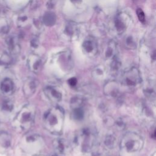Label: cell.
I'll use <instances>...</instances> for the list:
<instances>
[{
    "label": "cell",
    "mask_w": 156,
    "mask_h": 156,
    "mask_svg": "<svg viewBox=\"0 0 156 156\" xmlns=\"http://www.w3.org/2000/svg\"><path fill=\"white\" fill-rule=\"evenodd\" d=\"M54 147L56 151L58 153H63L65 150V143L63 141L61 140H58L54 141Z\"/></svg>",
    "instance_id": "20"
},
{
    "label": "cell",
    "mask_w": 156,
    "mask_h": 156,
    "mask_svg": "<svg viewBox=\"0 0 156 156\" xmlns=\"http://www.w3.org/2000/svg\"><path fill=\"white\" fill-rule=\"evenodd\" d=\"M83 52L89 57L94 56L98 51V46L95 40L92 37L87 38L82 44Z\"/></svg>",
    "instance_id": "6"
},
{
    "label": "cell",
    "mask_w": 156,
    "mask_h": 156,
    "mask_svg": "<svg viewBox=\"0 0 156 156\" xmlns=\"http://www.w3.org/2000/svg\"><path fill=\"white\" fill-rule=\"evenodd\" d=\"M92 75L96 79H103L105 75V68L102 65L96 66L92 71Z\"/></svg>",
    "instance_id": "13"
},
{
    "label": "cell",
    "mask_w": 156,
    "mask_h": 156,
    "mask_svg": "<svg viewBox=\"0 0 156 156\" xmlns=\"http://www.w3.org/2000/svg\"><path fill=\"white\" fill-rule=\"evenodd\" d=\"M35 110L32 105H26L16 114L14 118V126L21 130H27L32 126L35 119Z\"/></svg>",
    "instance_id": "2"
},
{
    "label": "cell",
    "mask_w": 156,
    "mask_h": 156,
    "mask_svg": "<svg viewBox=\"0 0 156 156\" xmlns=\"http://www.w3.org/2000/svg\"><path fill=\"white\" fill-rule=\"evenodd\" d=\"M122 81L123 84L128 87H135L139 85L141 82L139 70L135 67L127 69L122 75Z\"/></svg>",
    "instance_id": "4"
},
{
    "label": "cell",
    "mask_w": 156,
    "mask_h": 156,
    "mask_svg": "<svg viewBox=\"0 0 156 156\" xmlns=\"http://www.w3.org/2000/svg\"><path fill=\"white\" fill-rule=\"evenodd\" d=\"M104 57L107 60H112L117 57V47L116 43L113 41H109L104 50Z\"/></svg>",
    "instance_id": "10"
},
{
    "label": "cell",
    "mask_w": 156,
    "mask_h": 156,
    "mask_svg": "<svg viewBox=\"0 0 156 156\" xmlns=\"http://www.w3.org/2000/svg\"><path fill=\"white\" fill-rule=\"evenodd\" d=\"M137 14H138V16L140 21H144V15L141 9H138L137 10Z\"/></svg>",
    "instance_id": "25"
},
{
    "label": "cell",
    "mask_w": 156,
    "mask_h": 156,
    "mask_svg": "<svg viewBox=\"0 0 156 156\" xmlns=\"http://www.w3.org/2000/svg\"><path fill=\"white\" fill-rule=\"evenodd\" d=\"M72 116L76 120H81L84 116V112L82 108H77L72 109Z\"/></svg>",
    "instance_id": "18"
},
{
    "label": "cell",
    "mask_w": 156,
    "mask_h": 156,
    "mask_svg": "<svg viewBox=\"0 0 156 156\" xmlns=\"http://www.w3.org/2000/svg\"><path fill=\"white\" fill-rule=\"evenodd\" d=\"M143 138L135 132H127L121 139L120 147L121 149L128 152H136L140 151L143 146Z\"/></svg>",
    "instance_id": "3"
},
{
    "label": "cell",
    "mask_w": 156,
    "mask_h": 156,
    "mask_svg": "<svg viewBox=\"0 0 156 156\" xmlns=\"http://www.w3.org/2000/svg\"><path fill=\"white\" fill-rule=\"evenodd\" d=\"M68 83L69 84L70 86L74 87V86H76L77 85V80L75 77H71L69 80H68Z\"/></svg>",
    "instance_id": "24"
},
{
    "label": "cell",
    "mask_w": 156,
    "mask_h": 156,
    "mask_svg": "<svg viewBox=\"0 0 156 156\" xmlns=\"http://www.w3.org/2000/svg\"><path fill=\"white\" fill-rule=\"evenodd\" d=\"M27 63L29 69L31 71L37 73L41 69L42 60L38 55L36 54H30L27 58Z\"/></svg>",
    "instance_id": "9"
},
{
    "label": "cell",
    "mask_w": 156,
    "mask_h": 156,
    "mask_svg": "<svg viewBox=\"0 0 156 156\" xmlns=\"http://www.w3.org/2000/svg\"><path fill=\"white\" fill-rule=\"evenodd\" d=\"M83 104V99L78 96H74L71 98L70 101V107L71 109H74L77 108H80Z\"/></svg>",
    "instance_id": "15"
},
{
    "label": "cell",
    "mask_w": 156,
    "mask_h": 156,
    "mask_svg": "<svg viewBox=\"0 0 156 156\" xmlns=\"http://www.w3.org/2000/svg\"><path fill=\"white\" fill-rule=\"evenodd\" d=\"M11 144V136L6 132L0 133V145L4 147H8Z\"/></svg>",
    "instance_id": "14"
},
{
    "label": "cell",
    "mask_w": 156,
    "mask_h": 156,
    "mask_svg": "<svg viewBox=\"0 0 156 156\" xmlns=\"http://www.w3.org/2000/svg\"><path fill=\"white\" fill-rule=\"evenodd\" d=\"M38 85V82L34 78H27L23 83V90L24 95L26 97H30L32 96Z\"/></svg>",
    "instance_id": "7"
},
{
    "label": "cell",
    "mask_w": 156,
    "mask_h": 156,
    "mask_svg": "<svg viewBox=\"0 0 156 156\" xmlns=\"http://www.w3.org/2000/svg\"><path fill=\"white\" fill-rule=\"evenodd\" d=\"M104 94L111 98H118L120 94L119 87L117 82L110 80L107 82L104 87Z\"/></svg>",
    "instance_id": "8"
},
{
    "label": "cell",
    "mask_w": 156,
    "mask_h": 156,
    "mask_svg": "<svg viewBox=\"0 0 156 156\" xmlns=\"http://www.w3.org/2000/svg\"><path fill=\"white\" fill-rule=\"evenodd\" d=\"M6 44L10 52L13 54H16L20 52V47L18 38L15 35H10L6 39Z\"/></svg>",
    "instance_id": "11"
},
{
    "label": "cell",
    "mask_w": 156,
    "mask_h": 156,
    "mask_svg": "<svg viewBox=\"0 0 156 156\" xmlns=\"http://www.w3.org/2000/svg\"><path fill=\"white\" fill-rule=\"evenodd\" d=\"M94 156H99V155H94Z\"/></svg>",
    "instance_id": "27"
},
{
    "label": "cell",
    "mask_w": 156,
    "mask_h": 156,
    "mask_svg": "<svg viewBox=\"0 0 156 156\" xmlns=\"http://www.w3.org/2000/svg\"><path fill=\"white\" fill-rule=\"evenodd\" d=\"M44 93L48 99L54 103L60 102L62 99V93L57 87L49 85L44 88Z\"/></svg>",
    "instance_id": "5"
},
{
    "label": "cell",
    "mask_w": 156,
    "mask_h": 156,
    "mask_svg": "<svg viewBox=\"0 0 156 156\" xmlns=\"http://www.w3.org/2000/svg\"><path fill=\"white\" fill-rule=\"evenodd\" d=\"M115 27L118 32H122L124 30L125 24L121 20V17H117L115 20Z\"/></svg>",
    "instance_id": "23"
},
{
    "label": "cell",
    "mask_w": 156,
    "mask_h": 156,
    "mask_svg": "<svg viewBox=\"0 0 156 156\" xmlns=\"http://www.w3.org/2000/svg\"><path fill=\"white\" fill-rule=\"evenodd\" d=\"M35 156H44V155H35Z\"/></svg>",
    "instance_id": "26"
},
{
    "label": "cell",
    "mask_w": 156,
    "mask_h": 156,
    "mask_svg": "<svg viewBox=\"0 0 156 156\" xmlns=\"http://www.w3.org/2000/svg\"><path fill=\"white\" fill-rule=\"evenodd\" d=\"M9 29V25L5 20L0 21V35H5L8 33Z\"/></svg>",
    "instance_id": "22"
},
{
    "label": "cell",
    "mask_w": 156,
    "mask_h": 156,
    "mask_svg": "<svg viewBox=\"0 0 156 156\" xmlns=\"http://www.w3.org/2000/svg\"><path fill=\"white\" fill-rule=\"evenodd\" d=\"M64 112L59 107L49 108L44 115L43 124L45 129L52 134H60L64 122Z\"/></svg>",
    "instance_id": "1"
},
{
    "label": "cell",
    "mask_w": 156,
    "mask_h": 156,
    "mask_svg": "<svg viewBox=\"0 0 156 156\" xmlns=\"http://www.w3.org/2000/svg\"><path fill=\"white\" fill-rule=\"evenodd\" d=\"M55 16L52 12H47L43 16V23L46 26H52L55 22Z\"/></svg>",
    "instance_id": "16"
},
{
    "label": "cell",
    "mask_w": 156,
    "mask_h": 156,
    "mask_svg": "<svg viewBox=\"0 0 156 156\" xmlns=\"http://www.w3.org/2000/svg\"><path fill=\"white\" fill-rule=\"evenodd\" d=\"M13 108V103L10 101H5L2 104L1 106V110L4 112H11Z\"/></svg>",
    "instance_id": "21"
},
{
    "label": "cell",
    "mask_w": 156,
    "mask_h": 156,
    "mask_svg": "<svg viewBox=\"0 0 156 156\" xmlns=\"http://www.w3.org/2000/svg\"><path fill=\"white\" fill-rule=\"evenodd\" d=\"M0 88L2 93L5 95H10L14 90V83L10 79L5 78L1 83Z\"/></svg>",
    "instance_id": "12"
},
{
    "label": "cell",
    "mask_w": 156,
    "mask_h": 156,
    "mask_svg": "<svg viewBox=\"0 0 156 156\" xmlns=\"http://www.w3.org/2000/svg\"><path fill=\"white\" fill-rule=\"evenodd\" d=\"M12 61L10 55L7 53H2L0 54V65H8L11 63Z\"/></svg>",
    "instance_id": "19"
},
{
    "label": "cell",
    "mask_w": 156,
    "mask_h": 156,
    "mask_svg": "<svg viewBox=\"0 0 156 156\" xmlns=\"http://www.w3.org/2000/svg\"><path fill=\"white\" fill-rule=\"evenodd\" d=\"M116 140L114 136L113 135H107L104 140V145L106 147L109 149H113L116 146Z\"/></svg>",
    "instance_id": "17"
}]
</instances>
